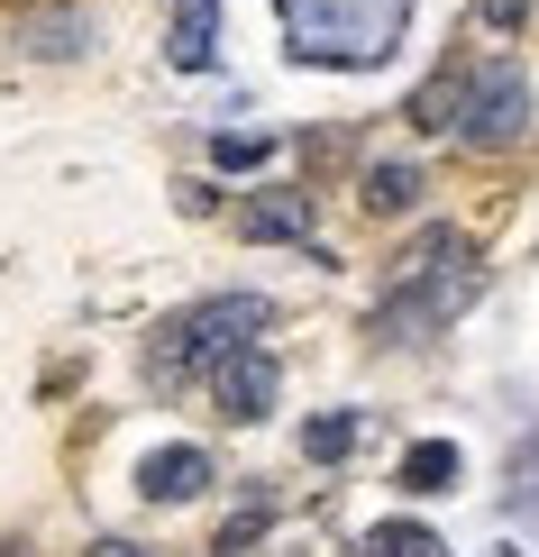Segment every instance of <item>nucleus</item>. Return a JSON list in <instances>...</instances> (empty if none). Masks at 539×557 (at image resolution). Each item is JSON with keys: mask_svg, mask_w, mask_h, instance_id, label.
I'll return each instance as SVG.
<instances>
[{"mask_svg": "<svg viewBox=\"0 0 539 557\" xmlns=\"http://www.w3.org/2000/svg\"><path fill=\"white\" fill-rule=\"evenodd\" d=\"M420 201V165H366V211H412Z\"/></svg>", "mask_w": 539, "mask_h": 557, "instance_id": "9b49d317", "label": "nucleus"}, {"mask_svg": "<svg viewBox=\"0 0 539 557\" xmlns=\"http://www.w3.org/2000/svg\"><path fill=\"white\" fill-rule=\"evenodd\" d=\"M137 494H147V503H193V494H210V448H156L147 467H137Z\"/></svg>", "mask_w": 539, "mask_h": 557, "instance_id": "0eeeda50", "label": "nucleus"}, {"mask_svg": "<svg viewBox=\"0 0 539 557\" xmlns=\"http://www.w3.org/2000/svg\"><path fill=\"white\" fill-rule=\"evenodd\" d=\"M256 530H266V512H238V521H229V530H220V557H238V548L256 540Z\"/></svg>", "mask_w": 539, "mask_h": 557, "instance_id": "f3484780", "label": "nucleus"}, {"mask_svg": "<svg viewBox=\"0 0 539 557\" xmlns=\"http://www.w3.org/2000/svg\"><path fill=\"white\" fill-rule=\"evenodd\" d=\"M91 557H137V548H128V540H101V548H91Z\"/></svg>", "mask_w": 539, "mask_h": 557, "instance_id": "a211bd4d", "label": "nucleus"}, {"mask_svg": "<svg viewBox=\"0 0 539 557\" xmlns=\"http://www.w3.org/2000/svg\"><path fill=\"white\" fill-rule=\"evenodd\" d=\"M266 320H274L266 293H210V301H193V311H174L166 330H156L147 366H156V375H201V366H220V357H238V347H256V330H266Z\"/></svg>", "mask_w": 539, "mask_h": 557, "instance_id": "7ed1b4c3", "label": "nucleus"}, {"mask_svg": "<svg viewBox=\"0 0 539 557\" xmlns=\"http://www.w3.org/2000/svg\"><path fill=\"white\" fill-rule=\"evenodd\" d=\"M457 91H466V74H439V83L412 101V120H420V128H457Z\"/></svg>", "mask_w": 539, "mask_h": 557, "instance_id": "4468645a", "label": "nucleus"}, {"mask_svg": "<svg viewBox=\"0 0 539 557\" xmlns=\"http://www.w3.org/2000/svg\"><path fill=\"white\" fill-rule=\"evenodd\" d=\"M457 467H466V457L449 448V438H420V448L403 457V494H449V484H457Z\"/></svg>", "mask_w": 539, "mask_h": 557, "instance_id": "9d476101", "label": "nucleus"}, {"mask_svg": "<svg viewBox=\"0 0 539 557\" xmlns=\"http://www.w3.org/2000/svg\"><path fill=\"white\" fill-rule=\"evenodd\" d=\"M530 128V74L512 55H494V64H476V74H466V91H457V137L466 147H512V137Z\"/></svg>", "mask_w": 539, "mask_h": 557, "instance_id": "20e7f679", "label": "nucleus"}, {"mask_svg": "<svg viewBox=\"0 0 539 557\" xmlns=\"http://www.w3.org/2000/svg\"><path fill=\"white\" fill-rule=\"evenodd\" d=\"M476 247H466V228H430V238L403 257V293L384 301V320L375 330L384 338H412V330H439V320H457L466 301H476Z\"/></svg>", "mask_w": 539, "mask_h": 557, "instance_id": "f03ea898", "label": "nucleus"}, {"mask_svg": "<svg viewBox=\"0 0 539 557\" xmlns=\"http://www.w3.org/2000/svg\"><path fill=\"white\" fill-rule=\"evenodd\" d=\"M166 55L183 64V74H201V64L220 55V0H174V18H166Z\"/></svg>", "mask_w": 539, "mask_h": 557, "instance_id": "6e6552de", "label": "nucleus"}, {"mask_svg": "<svg viewBox=\"0 0 539 557\" xmlns=\"http://www.w3.org/2000/svg\"><path fill=\"white\" fill-rule=\"evenodd\" d=\"M302 448H311L320 467H339V457L357 448V411H330V421H311V430H302Z\"/></svg>", "mask_w": 539, "mask_h": 557, "instance_id": "f8f14e48", "label": "nucleus"}, {"mask_svg": "<svg viewBox=\"0 0 539 557\" xmlns=\"http://www.w3.org/2000/svg\"><path fill=\"white\" fill-rule=\"evenodd\" d=\"M210 393H220V411H229V421H266V411H274V393H284V366H274L266 347H238V357H220Z\"/></svg>", "mask_w": 539, "mask_h": 557, "instance_id": "39448f33", "label": "nucleus"}, {"mask_svg": "<svg viewBox=\"0 0 539 557\" xmlns=\"http://www.w3.org/2000/svg\"><path fill=\"white\" fill-rule=\"evenodd\" d=\"M210 156H220V165H266V156H274V137H210Z\"/></svg>", "mask_w": 539, "mask_h": 557, "instance_id": "2eb2a0df", "label": "nucleus"}, {"mask_svg": "<svg viewBox=\"0 0 539 557\" xmlns=\"http://www.w3.org/2000/svg\"><path fill=\"white\" fill-rule=\"evenodd\" d=\"M366 548H375V557H449V548H439V540H430L420 521H384V530H375Z\"/></svg>", "mask_w": 539, "mask_h": 557, "instance_id": "ddd939ff", "label": "nucleus"}, {"mask_svg": "<svg viewBox=\"0 0 539 557\" xmlns=\"http://www.w3.org/2000/svg\"><path fill=\"white\" fill-rule=\"evenodd\" d=\"M476 10H485V28H503V37H512V28L530 18V0H476Z\"/></svg>", "mask_w": 539, "mask_h": 557, "instance_id": "dca6fc26", "label": "nucleus"}, {"mask_svg": "<svg viewBox=\"0 0 539 557\" xmlns=\"http://www.w3.org/2000/svg\"><path fill=\"white\" fill-rule=\"evenodd\" d=\"M83 37H91V18L83 10H37V18H19V46H28V55H83Z\"/></svg>", "mask_w": 539, "mask_h": 557, "instance_id": "1a4fd4ad", "label": "nucleus"}, {"mask_svg": "<svg viewBox=\"0 0 539 557\" xmlns=\"http://www.w3.org/2000/svg\"><path fill=\"white\" fill-rule=\"evenodd\" d=\"M302 64H384L412 0H274Z\"/></svg>", "mask_w": 539, "mask_h": 557, "instance_id": "f257e3e1", "label": "nucleus"}, {"mask_svg": "<svg viewBox=\"0 0 539 557\" xmlns=\"http://www.w3.org/2000/svg\"><path fill=\"white\" fill-rule=\"evenodd\" d=\"M247 238H256V247H320L311 193H256V201H247Z\"/></svg>", "mask_w": 539, "mask_h": 557, "instance_id": "423d86ee", "label": "nucleus"}]
</instances>
